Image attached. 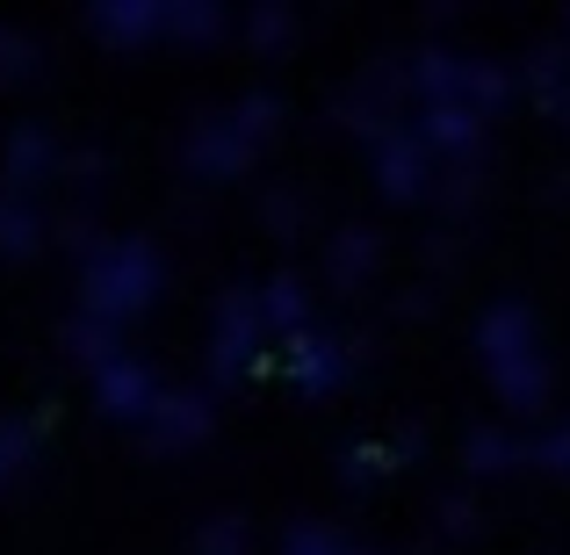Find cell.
Returning a JSON list of instances; mask_svg holds the SVG:
<instances>
[{"mask_svg": "<svg viewBox=\"0 0 570 555\" xmlns=\"http://www.w3.org/2000/svg\"><path fill=\"white\" fill-rule=\"evenodd\" d=\"M476 361H484L491 397L513 418H534L549 404V354H542V318L528 296H491L476 310Z\"/></svg>", "mask_w": 570, "mask_h": 555, "instance_id": "obj_1", "label": "cell"}, {"mask_svg": "<svg viewBox=\"0 0 570 555\" xmlns=\"http://www.w3.org/2000/svg\"><path fill=\"white\" fill-rule=\"evenodd\" d=\"M159 289H167V260H159V246H153V238H138V231L109 238V246L80 267V310L109 318L116 333L138 325L145 310L159 304Z\"/></svg>", "mask_w": 570, "mask_h": 555, "instance_id": "obj_2", "label": "cell"}, {"mask_svg": "<svg viewBox=\"0 0 570 555\" xmlns=\"http://www.w3.org/2000/svg\"><path fill=\"white\" fill-rule=\"evenodd\" d=\"M267 310L261 289H224L209 304V383H246L253 368L267 361Z\"/></svg>", "mask_w": 570, "mask_h": 555, "instance_id": "obj_3", "label": "cell"}, {"mask_svg": "<svg viewBox=\"0 0 570 555\" xmlns=\"http://www.w3.org/2000/svg\"><path fill=\"white\" fill-rule=\"evenodd\" d=\"M368 159H376L383 202H433V188H441V159L426 152V138H419L412 123L383 130V138L368 145Z\"/></svg>", "mask_w": 570, "mask_h": 555, "instance_id": "obj_4", "label": "cell"}, {"mask_svg": "<svg viewBox=\"0 0 570 555\" xmlns=\"http://www.w3.org/2000/svg\"><path fill=\"white\" fill-rule=\"evenodd\" d=\"M253 159H261V145L238 130V116L232 109H209L203 123L181 138V167L195 174V181H238V174H253Z\"/></svg>", "mask_w": 570, "mask_h": 555, "instance_id": "obj_5", "label": "cell"}, {"mask_svg": "<svg viewBox=\"0 0 570 555\" xmlns=\"http://www.w3.org/2000/svg\"><path fill=\"white\" fill-rule=\"evenodd\" d=\"M95 404H101V418H124V426H153V412L167 404V383H159V368L153 361H138V354H116L109 368L95 375Z\"/></svg>", "mask_w": 570, "mask_h": 555, "instance_id": "obj_6", "label": "cell"}, {"mask_svg": "<svg viewBox=\"0 0 570 555\" xmlns=\"http://www.w3.org/2000/svg\"><path fill=\"white\" fill-rule=\"evenodd\" d=\"M282 375H289L304 397H333V389H347V375H354V347L340 333H296V339H282Z\"/></svg>", "mask_w": 570, "mask_h": 555, "instance_id": "obj_7", "label": "cell"}, {"mask_svg": "<svg viewBox=\"0 0 570 555\" xmlns=\"http://www.w3.org/2000/svg\"><path fill=\"white\" fill-rule=\"evenodd\" d=\"M58 167H66V145L51 138V123H14L8 138H0V188L8 195H29V188L58 181Z\"/></svg>", "mask_w": 570, "mask_h": 555, "instance_id": "obj_8", "label": "cell"}, {"mask_svg": "<svg viewBox=\"0 0 570 555\" xmlns=\"http://www.w3.org/2000/svg\"><path fill=\"white\" fill-rule=\"evenodd\" d=\"M470 72H476V58L455 51V43H419V51L404 58V80H412L419 109H448V101L470 109Z\"/></svg>", "mask_w": 570, "mask_h": 555, "instance_id": "obj_9", "label": "cell"}, {"mask_svg": "<svg viewBox=\"0 0 570 555\" xmlns=\"http://www.w3.org/2000/svg\"><path fill=\"white\" fill-rule=\"evenodd\" d=\"M209 433H217V404H209V389H167V404H159L153 426H145V447L174 455V447H203Z\"/></svg>", "mask_w": 570, "mask_h": 555, "instance_id": "obj_10", "label": "cell"}, {"mask_svg": "<svg viewBox=\"0 0 570 555\" xmlns=\"http://www.w3.org/2000/svg\"><path fill=\"white\" fill-rule=\"evenodd\" d=\"M412 130L426 138V152L441 159V167H462V159H484V116L462 109V101H448V109H419Z\"/></svg>", "mask_w": 570, "mask_h": 555, "instance_id": "obj_11", "label": "cell"}, {"mask_svg": "<svg viewBox=\"0 0 570 555\" xmlns=\"http://www.w3.org/2000/svg\"><path fill=\"white\" fill-rule=\"evenodd\" d=\"M87 29H95L109 51H145V43L167 37V0H101V8L87 14Z\"/></svg>", "mask_w": 570, "mask_h": 555, "instance_id": "obj_12", "label": "cell"}, {"mask_svg": "<svg viewBox=\"0 0 570 555\" xmlns=\"http://www.w3.org/2000/svg\"><path fill=\"white\" fill-rule=\"evenodd\" d=\"M383 267V231L376 224H347V231H333V246H325V281L333 289H368Z\"/></svg>", "mask_w": 570, "mask_h": 555, "instance_id": "obj_13", "label": "cell"}, {"mask_svg": "<svg viewBox=\"0 0 570 555\" xmlns=\"http://www.w3.org/2000/svg\"><path fill=\"white\" fill-rule=\"evenodd\" d=\"M311 304H318V296H311V281H304V275H289V267L261 281V310H267V333H275V339L311 333Z\"/></svg>", "mask_w": 570, "mask_h": 555, "instance_id": "obj_14", "label": "cell"}, {"mask_svg": "<svg viewBox=\"0 0 570 555\" xmlns=\"http://www.w3.org/2000/svg\"><path fill=\"white\" fill-rule=\"evenodd\" d=\"M58 339H66V354H72V361H80L87 375H101V368L116 361V354H124V333H116L109 318H95V310L66 318V325H58Z\"/></svg>", "mask_w": 570, "mask_h": 555, "instance_id": "obj_15", "label": "cell"}, {"mask_svg": "<svg viewBox=\"0 0 570 555\" xmlns=\"http://www.w3.org/2000/svg\"><path fill=\"white\" fill-rule=\"evenodd\" d=\"M43 217H37V202L29 195H8L0 188V260H37L43 252Z\"/></svg>", "mask_w": 570, "mask_h": 555, "instance_id": "obj_16", "label": "cell"}, {"mask_svg": "<svg viewBox=\"0 0 570 555\" xmlns=\"http://www.w3.org/2000/svg\"><path fill=\"white\" fill-rule=\"evenodd\" d=\"M520 87H528L542 109H563V101H570V43H542V51H528Z\"/></svg>", "mask_w": 570, "mask_h": 555, "instance_id": "obj_17", "label": "cell"}, {"mask_svg": "<svg viewBox=\"0 0 570 555\" xmlns=\"http://www.w3.org/2000/svg\"><path fill=\"white\" fill-rule=\"evenodd\" d=\"M520 455H528V447H520L513 426H470L462 433V469L470 476H499V469H513Z\"/></svg>", "mask_w": 570, "mask_h": 555, "instance_id": "obj_18", "label": "cell"}, {"mask_svg": "<svg viewBox=\"0 0 570 555\" xmlns=\"http://www.w3.org/2000/svg\"><path fill=\"white\" fill-rule=\"evenodd\" d=\"M397 455H419V433L412 440H362V447H347V455H340V484H354V490L383 484V476L397 469Z\"/></svg>", "mask_w": 570, "mask_h": 555, "instance_id": "obj_19", "label": "cell"}, {"mask_svg": "<svg viewBox=\"0 0 570 555\" xmlns=\"http://www.w3.org/2000/svg\"><path fill=\"white\" fill-rule=\"evenodd\" d=\"M224 29L232 22L217 0H167V43H217Z\"/></svg>", "mask_w": 570, "mask_h": 555, "instance_id": "obj_20", "label": "cell"}, {"mask_svg": "<svg viewBox=\"0 0 570 555\" xmlns=\"http://www.w3.org/2000/svg\"><path fill=\"white\" fill-rule=\"evenodd\" d=\"M43 418H51V412H37V418H0V490H8L14 476H29V462H37V433H43Z\"/></svg>", "mask_w": 570, "mask_h": 555, "instance_id": "obj_21", "label": "cell"}, {"mask_svg": "<svg viewBox=\"0 0 570 555\" xmlns=\"http://www.w3.org/2000/svg\"><path fill=\"white\" fill-rule=\"evenodd\" d=\"M238 37H246L261 58H267V51H282V43H296V8H282V0H261V8L238 22Z\"/></svg>", "mask_w": 570, "mask_h": 555, "instance_id": "obj_22", "label": "cell"}, {"mask_svg": "<svg viewBox=\"0 0 570 555\" xmlns=\"http://www.w3.org/2000/svg\"><path fill=\"white\" fill-rule=\"evenodd\" d=\"M433 202H441L448 217H470V209L484 202V159H462V167H441V188H433Z\"/></svg>", "mask_w": 570, "mask_h": 555, "instance_id": "obj_23", "label": "cell"}, {"mask_svg": "<svg viewBox=\"0 0 570 555\" xmlns=\"http://www.w3.org/2000/svg\"><path fill=\"white\" fill-rule=\"evenodd\" d=\"M275 555H354V542L333 527V519H289V534H282Z\"/></svg>", "mask_w": 570, "mask_h": 555, "instance_id": "obj_24", "label": "cell"}, {"mask_svg": "<svg viewBox=\"0 0 570 555\" xmlns=\"http://www.w3.org/2000/svg\"><path fill=\"white\" fill-rule=\"evenodd\" d=\"M195 555H253V527L238 513H209L195 527Z\"/></svg>", "mask_w": 570, "mask_h": 555, "instance_id": "obj_25", "label": "cell"}, {"mask_svg": "<svg viewBox=\"0 0 570 555\" xmlns=\"http://www.w3.org/2000/svg\"><path fill=\"white\" fill-rule=\"evenodd\" d=\"M37 66H43V43L29 29H0V87L37 80Z\"/></svg>", "mask_w": 570, "mask_h": 555, "instance_id": "obj_26", "label": "cell"}, {"mask_svg": "<svg viewBox=\"0 0 570 555\" xmlns=\"http://www.w3.org/2000/svg\"><path fill=\"white\" fill-rule=\"evenodd\" d=\"M261 224H267L275 238H296V231L311 224V195H296V188H267V195H261Z\"/></svg>", "mask_w": 570, "mask_h": 555, "instance_id": "obj_27", "label": "cell"}, {"mask_svg": "<svg viewBox=\"0 0 570 555\" xmlns=\"http://www.w3.org/2000/svg\"><path fill=\"white\" fill-rule=\"evenodd\" d=\"M101 174H109V152H101V145H66V167H58L66 188H95Z\"/></svg>", "mask_w": 570, "mask_h": 555, "instance_id": "obj_28", "label": "cell"}, {"mask_svg": "<svg viewBox=\"0 0 570 555\" xmlns=\"http://www.w3.org/2000/svg\"><path fill=\"white\" fill-rule=\"evenodd\" d=\"M433 519H441V534H448V542H462V534H476V527H484L476 498H462V490H448V498L433 505Z\"/></svg>", "mask_w": 570, "mask_h": 555, "instance_id": "obj_29", "label": "cell"}, {"mask_svg": "<svg viewBox=\"0 0 570 555\" xmlns=\"http://www.w3.org/2000/svg\"><path fill=\"white\" fill-rule=\"evenodd\" d=\"M542 469H557V476H570V426H557V433H542V440L528 447Z\"/></svg>", "mask_w": 570, "mask_h": 555, "instance_id": "obj_30", "label": "cell"}, {"mask_svg": "<svg viewBox=\"0 0 570 555\" xmlns=\"http://www.w3.org/2000/svg\"><path fill=\"white\" fill-rule=\"evenodd\" d=\"M563 43H570V14H563Z\"/></svg>", "mask_w": 570, "mask_h": 555, "instance_id": "obj_31", "label": "cell"}]
</instances>
